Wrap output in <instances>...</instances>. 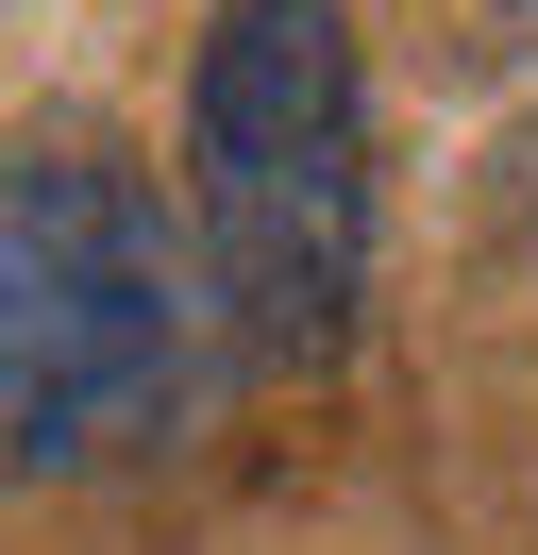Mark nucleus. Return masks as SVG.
<instances>
[{"label": "nucleus", "mask_w": 538, "mask_h": 555, "mask_svg": "<svg viewBox=\"0 0 538 555\" xmlns=\"http://www.w3.org/2000/svg\"><path fill=\"white\" fill-rule=\"evenodd\" d=\"M185 219L235 353H336L370 270V51L336 0H219L185 68Z\"/></svg>", "instance_id": "1"}, {"label": "nucleus", "mask_w": 538, "mask_h": 555, "mask_svg": "<svg viewBox=\"0 0 538 555\" xmlns=\"http://www.w3.org/2000/svg\"><path fill=\"white\" fill-rule=\"evenodd\" d=\"M202 304L219 286H185V219L152 203L134 152L101 135L0 152V488L168 438Z\"/></svg>", "instance_id": "2"}]
</instances>
